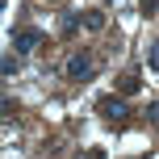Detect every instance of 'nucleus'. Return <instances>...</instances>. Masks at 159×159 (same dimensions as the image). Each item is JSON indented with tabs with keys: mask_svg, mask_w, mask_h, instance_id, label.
I'll list each match as a JSON object with an SVG mask.
<instances>
[{
	"mask_svg": "<svg viewBox=\"0 0 159 159\" xmlns=\"http://www.w3.org/2000/svg\"><path fill=\"white\" fill-rule=\"evenodd\" d=\"M109 4H117V0H109Z\"/></svg>",
	"mask_w": 159,
	"mask_h": 159,
	"instance_id": "obj_11",
	"label": "nucleus"
},
{
	"mask_svg": "<svg viewBox=\"0 0 159 159\" xmlns=\"http://www.w3.org/2000/svg\"><path fill=\"white\" fill-rule=\"evenodd\" d=\"M13 113H17V105H13V101H8V96H4V92H0V117H13Z\"/></svg>",
	"mask_w": 159,
	"mask_h": 159,
	"instance_id": "obj_8",
	"label": "nucleus"
},
{
	"mask_svg": "<svg viewBox=\"0 0 159 159\" xmlns=\"http://www.w3.org/2000/svg\"><path fill=\"white\" fill-rule=\"evenodd\" d=\"M143 13H147V17H155V0H143Z\"/></svg>",
	"mask_w": 159,
	"mask_h": 159,
	"instance_id": "obj_9",
	"label": "nucleus"
},
{
	"mask_svg": "<svg viewBox=\"0 0 159 159\" xmlns=\"http://www.w3.org/2000/svg\"><path fill=\"white\" fill-rule=\"evenodd\" d=\"M34 46H42V30L38 25H25V30L13 34V55H30Z\"/></svg>",
	"mask_w": 159,
	"mask_h": 159,
	"instance_id": "obj_2",
	"label": "nucleus"
},
{
	"mask_svg": "<svg viewBox=\"0 0 159 159\" xmlns=\"http://www.w3.org/2000/svg\"><path fill=\"white\" fill-rule=\"evenodd\" d=\"M138 88H143V80H138V75H121V80H117V96H134Z\"/></svg>",
	"mask_w": 159,
	"mask_h": 159,
	"instance_id": "obj_4",
	"label": "nucleus"
},
{
	"mask_svg": "<svg viewBox=\"0 0 159 159\" xmlns=\"http://www.w3.org/2000/svg\"><path fill=\"white\" fill-rule=\"evenodd\" d=\"M75 30H80V17H75V13H63V21H59V34H63V38H71Z\"/></svg>",
	"mask_w": 159,
	"mask_h": 159,
	"instance_id": "obj_6",
	"label": "nucleus"
},
{
	"mask_svg": "<svg viewBox=\"0 0 159 159\" xmlns=\"http://www.w3.org/2000/svg\"><path fill=\"white\" fill-rule=\"evenodd\" d=\"M17 71H21V59H17V55H4V59H0V75H17Z\"/></svg>",
	"mask_w": 159,
	"mask_h": 159,
	"instance_id": "obj_5",
	"label": "nucleus"
},
{
	"mask_svg": "<svg viewBox=\"0 0 159 159\" xmlns=\"http://www.w3.org/2000/svg\"><path fill=\"white\" fill-rule=\"evenodd\" d=\"M84 25H88V30H105V13H101V8H88V13H84Z\"/></svg>",
	"mask_w": 159,
	"mask_h": 159,
	"instance_id": "obj_7",
	"label": "nucleus"
},
{
	"mask_svg": "<svg viewBox=\"0 0 159 159\" xmlns=\"http://www.w3.org/2000/svg\"><path fill=\"white\" fill-rule=\"evenodd\" d=\"M96 113H101L105 121H121L130 113V105H126V96H101V101H96Z\"/></svg>",
	"mask_w": 159,
	"mask_h": 159,
	"instance_id": "obj_1",
	"label": "nucleus"
},
{
	"mask_svg": "<svg viewBox=\"0 0 159 159\" xmlns=\"http://www.w3.org/2000/svg\"><path fill=\"white\" fill-rule=\"evenodd\" d=\"M84 159H101V151H88V155H84Z\"/></svg>",
	"mask_w": 159,
	"mask_h": 159,
	"instance_id": "obj_10",
	"label": "nucleus"
},
{
	"mask_svg": "<svg viewBox=\"0 0 159 159\" xmlns=\"http://www.w3.org/2000/svg\"><path fill=\"white\" fill-rule=\"evenodd\" d=\"M67 75L71 80H88L92 75V50H75V55L67 59Z\"/></svg>",
	"mask_w": 159,
	"mask_h": 159,
	"instance_id": "obj_3",
	"label": "nucleus"
}]
</instances>
